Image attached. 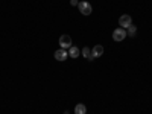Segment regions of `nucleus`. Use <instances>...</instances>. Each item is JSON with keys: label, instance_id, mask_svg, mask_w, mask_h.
<instances>
[{"label": "nucleus", "instance_id": "f257e3e1", "mask_svg": "<svg viewBox=\"0 0 152 114\" xmlns=\"http://www.w3.org/2000/svg\"><path fill=\"white\" fill-rule=\"evenodd\" d=\"M128 35L126 34V29H123V28H117V29H114L113 31V40L114 41H123L125 40V37Z\"/></svg>", "mask_w": 152, "mask_h": 114}, {"label": "nucleus", "instance_id": "f03ea898", "mask_svg": "<svg viewBox=\"0 0 152 114\" xmlns=\"http://www.w3.org/2000/svg\"><path fill=\"white\" fill-rule=\"evenodd\" d=\"M78 8H79V11H81V14H82V15H90V14H91V11H93L91 5L88 3V2H79Z\"/></svg>", "mask_w": 152, "mask_h": 114}, {"label": "nucleus", "instance_id": "7ed1b4c3", "mask_svg": "<svg viewBox=\"0 0 152 114\" xmlns=\"http://www.w3.org/2000/svg\"><path fill=\"white\" fill-rule=\"evenodd\" d=\"M119 24H120V28L128 29L131 24H132V18H131V15H122V17L119 18Z\"/></svg>", "mask_w": 152, "mask_h": 114}, {"label": "nucleus", "instance_id": "20e7f679", "mask_svg": "<svg viewBox=\"0 0 152 114\" xmlns=\"http://www.w3.org/2000/svg\"><path fill=\"white\" fill-rule=\"evenodd\" d=\"M59 46H61V49H70L72 47V38L69 35H62L59 38Z\"/></svg>", "mask_w": 152, "mask_h": 114}, {"label": "nucleus", "instance_id": "39448f33", "mask_svg": "<svg viewBox=\"0 0 152 114\" xmlns=\"http://www.w3.org/2000/svg\"><path fill=\"white\" fill-rule=\"evenodd\" d=\"M67 56H69V52H67L66 49H59V50H56V52H55V59L56 61H66Z\"/></svg>", "mask_w": 152, "mask_h": 114}, {"label": "nucleus", "instance_id": "423d86ee", "mask_svg": "<svg viewBox=\"0 0 152 114\" xmlns=\"http://www.w3.org/2000/svg\"><path fill=\"white\" fill-rule=\"evenodd\" d=\"M91 55L94 56V58H100L104 55V47L100 46V44H96L94 47H93V50H91Z\"/></svg>", "mask_w": 152, "mask_h": 114}, {"label": "nucleus", "instance_id": "0eeeda50", "mask_svg": "<svg viewBox=\"0 0 152 114\" xmlns=\"http://www.w3.org/2000/svg\"><path fill=\"white\" fill-rule=\"evenodd\" d=\"M79 53H81V52H79V49L76 47V46H72V47L69 49V56H70V58H75V59H76V58L79 56Z\"/></svg>", "mask_w": 152, "mask_h": 114}, {"label": "nucleus", "instance_id": "6e6552de", "mask_svg": "<svg viewBox=\"0 0 152 114\" xmlns=\"http://www.w3.org/2000/svg\"><path fill=\"white\" fill-rule=\"evenodd\" d=\"M75 114H87V107L84 104H78L75 107Z\"/></svg>", "mask_w": 152, "mask_h": 114}, {"label": "nucleus", "instance_id": "1a4fd4ad", "mask_svg": "<svg viewBox=\"0 0 152 114\" xmlns=\"http://www.w3.org/2000/svg\"><path fill=\"white\" fill-rule=\"evenodd\" d=\"M82 55H84L88 61H93V59H94V56L91 55V50L88 49V47H84V49H82Z\"/></svg>", "mask_w": 152, "mask_h": 114}, {"label": "nucleus", "instance_id": "9d476101", "mask_svg": "<svg viewBox=\"0 0 152 114\" xmlns=\"http://www.w3.org/2000/svg\"><path fill=\"white\" fill-rule=\"evenodd\" d=\"M126 34H128L129 37H135V34H137V28L134 26V24H131V26L128 28V31H126Z\"/></svg>", "mask_w": 152, "mask_h": 114}, {"label": "nucleus", "instance_id": "9b49d317", "mask_svg": "<svg viewBox=\"0 0 152 114\" xmlns=\"http://www.w3.org/2000/svg\"><path fill=\"white\" fill-rule=\"evenodd\" d=\"M70 3H72L73 6H76V5H79V2H78V0H70Z\"/></svg>", "mask_w": 152, "mask_h": 114}]
</instances>
